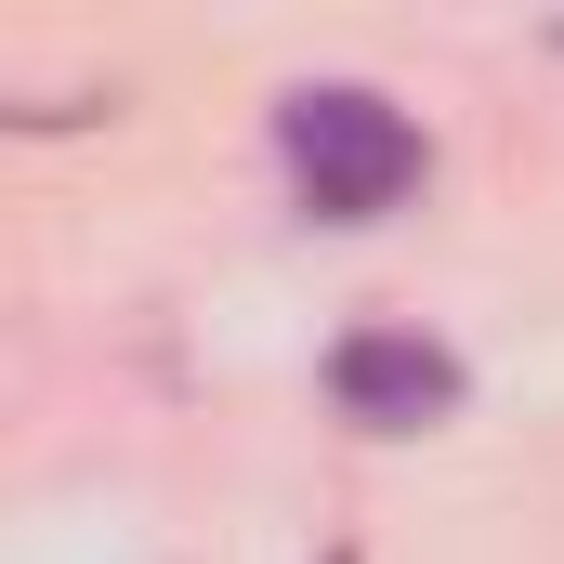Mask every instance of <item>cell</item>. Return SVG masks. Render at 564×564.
<instances>
[{"mask_svg":"<svg viewBox=\"0 0 564 564\" xmlns=\"http://www.w3.org/2000/svg\"><path fill=\"white\" fill-rule=\"evenodd\" d=\"M276 158H289V184H302L315 224H381V210L421 197V171H433L421 119L381 106L368 79H302L276 106Z\"/></svg>","mask_w":564,"mask_h":564,"instance_id":"cell-1","label":"cell"},{"mask_svg":"<svg viewBox=\"0 0 564 564\" xmlns=\"http://www.w3.org/2000/svg\"><path fill=\"white\" fill-rule=\"evenodd\" d=\"M459 355L433 341V328H341L328 341V408L355 433H433V421H459Z\"/></svg>","mask_w":564,"mask_h":564,"instance_id":"cell-2","label":"cell"},{"mask_svg":"<svg viewBox=\"0 0 564 564\" xmlns=\"http://www.w3.org/2000/svg\"><path fill=\"white\" fill-rule=\"evenodd\" d=\"M328 564H355V552H328Z\"/></svg>","mask_w":564,"mask_h":564,"instance_id":"cell-3","label":"cell"}]
</instances>
